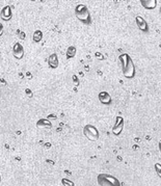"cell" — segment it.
<instances>
[{
  "label": "cell",
  "instance_id": "cell-1",
  "mask_svg": "<svg viewBox=\"0 0 161 186\" xmlns=\"http://www.w3.org/2000/svg\"><path fill=\"white\" fill-rule=\"evenodd\" d=\"M118 61H120V64H121L122 71H123L124 76L128 78V79L134 78L136 71H135L134 63H133V60H132L130 55L128 53L121 54L120 56H118Z\"/></svg>",
  "mask_w": 161,
  "mask_h": 186
},
{
  "label": "cell",
  "instance_id": "cell-2",
  "mask_svg": "<svg viewBox=\"0 0 161 186\" xmlns=\"http://www.w3.org/2000/svg\"><path fill=\"white\" fill-rule=\"evenodd\" d=\"M75 16L80 22L84 23L86 25H89L92 23V17L89 14V11L88 6L84 4H78L75 8Z\"/></svg>",
  "mask_w": 161,
  "mask_h": 186
},
{
  "label": "cell",
  "instance_id": "cell-3",
  "mask_svg": "<svg viewBox=\"0 0 161 186\" xmlns=\"http://www.w3.org/2000/svg\"><path fill=\"white\" fill-rule=\"evenodd\" d=\"M98 184L100 186H120L121 182L114 176L109 174H99L98 175Z\"/></svg>",
  "mask_w": 161,
  "mask_h": 186
},
{
  "label": "cell",
  "instance_id": "cell-4",
  "mask_svg": "<svg viewBox=\"0 0 161 186\" xmlns=\"http://www.w3.org/2000/svg\"><path fill=\"white\" fill-rule=\"evenodd\" d=\"M83 134L86 138L91 142H96L99 138V131L95 126L93 125H85L83 128Z\"/></svg>",
  "mask_w": 161,
  "mask_h": 186
},
{
  "label": "cell",
  "instance_id": "cell-5",
  "mask_svg": "<svg viewBox=\"0 0 161 186\" xmlns=\"http://www.w3.org/2000/svg\"><path fill=\"white\" fill-rule=\"evenodd\" d=\"M123 128H124V119L122 116H117V121H115V124L113 126V128H112V133H113L114 135L118 136L123 131Z\"/></svg>",
  "mask_w": 161,
  "mask_h": 186
},
{
  "label": "cell",
  "instance_id": "cell-6",
  "mask_svg": "<svg viewBox=\"0 0 161 186\" xmlns=\"http://www.w3.org/2000/svg\"><path fill=\"white\" fill-rule=\"evenodd\" d=\"M13 55L17 59H22L24 56V48L20 43H16L13 46Z\"/></svg>",
  "mask_w": 161,
  "mask_h": 186
},
{
  "label": "cell",
  "instance_id": "cell-7",
  "mask_svg": "<svg viewBox=\"0 0 161 186\" xmlns=\"http://www.w3.org/2000/svg\"><path fill=\"white\" fill-rule=\"evenodd\" d=\"M135 22H136L137 27L139 28L141 31H143V32L149 31V25H148L147 21L144 20L141 16H136V17H135Z\"/></svg>",
  "mask_w": 161,
  "mask_h": 186
},
{
  "label": "cell",
  "instance_id": "cell-8",
  "mask_svg": "<svg viewBox=\"0 0 161 186\" xmlns=\"http://www.w3.org/2000/svg\"><path fill=\"white\" fill-rule=\"evenodd\" d=\"M98 97H99V101L102 104H104V105H109V104H111V102H112L111 96L109 95L108 92H105V90H103V92H100Z\"/></svg>",
  "mask_w": 161,
  "mask_h": 186
},
{
  "label": "cell",
  "instance_id": "cell-9",
  "mask_svg": "<svg viewBox=\"0 0 161 186\" xmlns=\"http://www.w3.org/2000/svg\"><path fill=\"white\" fill-rule=\"evenodd\" d=\"M0 17L2 20L4 21H9L13 17V13H12V8L9 5H6L2 8L1 13H0Z\"/></svg>",
  "mask_w": 161,
  "mask_h": 186
},
{
  "label": "cell",
  "instance_id": "cell-10",
  "mask_svg": "<svg viewBox=\"0 0 161 186\" xmlns=\"http://www.w3.org/2000/svg\"><path fill=\"white\" fill-rule=\"evenodd\" d=\"M139 2L146 9H155L157 6V0H139Z\"/></svg>",
  "mask_w": 161,
  "mask_h": 186
},
{
  "label": "cell",
  "instance_id": "cell-11",
  "mask_svg": "<svg viewBox=\"0 0 161 186\" xmlns=\"http://www.w3.org/2000/svg\"><path fill=\"white\" fill-rule=\"evenodd\" d=\"M48 64H49V67L51 69H56L58 67V57H57L56 53H52L48 58Z\"/></svg>",
  "mask_w": 161,
  "mask_h": 186
},
{
  "label": "cell",
  "instance_id": "cell-12",
  "mask_svg": "<svg viewBox=\"0 0 161 186\" xmlns=\"http://www.w3.org/2000/svg\"><path fill=\"white\" fill-rule=\"evenodd\" d=\"M37 126L40 127V128H47V129H50L51 127H52V124L49 120L47 119H40L37 122Z\"/></svg>",
  "mask_w": 161,
  "mask_h": 186
},
{
  "label": "cell",
  "instance_id": "cell-13",
  "mask_svg": "<svg viewBox=\"0 0 161 186\" xmlns=\"http://www.w3.org/2000/svg\"><path fill=\"white\" fill-rule=\"evenodd\" d=\"M76 47L74 46H70L69 48L67 49V52H66V55H67V58L68 59H70V58H73L74 56L76 55Z\"/></svg>",
  "mask_w": 161,
  "mask_h": 186
},
{
  "label": "cell",
  "instance_id": "cell-14",
  "mask_svg": "<svg viewBox=\"0 0 161 186\" xmlns=\"http://www.w3.org/2000/svg\"><path fill=\"white\" fill-rule=\"evenodd\" d=\"M32 40H33L34 43H40L43 40V32L41 30H35L33 35H32Z\"/></svg>",
  "mask_w": 161,
  "mask_h": 186
},
{
  "label": "cell",
  "instance_id": "cell-15",
  "mask_svg": "<svg viewBox=\"0 0 161 186\" xmlns=\"http://www.w3.org/2000/svg\"><path fill=\"white\" fill-rule=\"evenodd\" d=\"M62 184L64 185V186H74V182L68 180V179H66V178H63L62 180Z\"/></svg>",
  "mask_w": 161,
  "mask_h": 186
},
{
  "label": "cell",
  "instance_id": "cell-16",
  "mask_svg": "<svg viewBox=\"0 0 161 186\" xmlns=\"http://www.w3.org/2000/svg\"><path fill=\"white\" fill-rule=\"evenodd\" d=\"M154 168H155V171L157 173V175L159 176V178H161V164L160 163H155Z\"/></svg>",
  "mask_w": 161,
  "mask_h": 186
},
{
  "label": "cell",
  "instance_id": "cell-17",
  "mask_svg": "<svg viewBox=\"0 0 161 186\" xmlns=\"http://www.w3.org/2000/svg\"><path fill=\"white\" fill-rule=\"evenodd\" d=\"M72 80H73V83H74V85H75V86L79 85V79H78V77H77V75H73Z\"/></svg>",
  "mask_w": 161,
  "mask_h": 186
},
{
  "label": "cell",
  "instance_id": "cell-18",
  "mask_svg": "<svg viewBox=\"0 0 161 186\" xmlns=\"http://www.w3.org/2000/svg\"><path fill=\"white\" fill-rule=\"evenodd\" d=\"M25 93H26V95H27V96L29 97V98H32V96H33V94H32V92H31V90H30L29 89H26V90H25Z\"/></svg>",
  "mask_w": 161,
  "mask_h": 186
},
{
  "label": "cell",
  "instance_id": "cell-19",
  "mask_svg": "<svg viewBox=\"0 0 161 186\" xmlns=\"http://www.w3.org/2000/svg\"><path fill=\"white\" fill-rule=\"evenodd\" d=\"M19 37H20V39L21 40H25V32L24 31H19Z\"/></svg>",
  "mask_w": 161,
  "mask_h": 186
},
{
  "label": "cell",
  "instance_id": "cell-20",
  "mask_svg": "<svg viewBox=\"0 0 161 186\" xmlns=\"http://www.w3.org/2000/svg\"><path fill=\"white\" fill-rule=\"evenodd\" d=\"M3 34V25L2 23H0V37Z\"/></svg>",
  "mask_w": 161,
  "mask_h": 186
},
{
  "label": "cell",
  "instance_id": "cell-21",
  "mask_svg": "<svg viewBox=\"0 0 161 186\" xmlns=\"http://www.w3.org/2000/svg\"><path fill=\"white\" fill-rule=\"evenodd\" d=\"M45 146H46L47 148H50V147H51V143H50V142H46V143H45Z\"/></svg>",
  "mask_w": 161,
  "mask_h": 186
},
{
  "label": "cell",
  "instance_id": "cell-22",
  "mask_svg": "<svg viewBox=\"0 0 161 186\" xmlns=\"http://www.w3.org/2000/svg\"><path fill=\"white\" fill-rule=\"evenodd\" d=\"M26 76H27V77H29V79H30V77H31V74H30V73H28V72H27V73H26Z\"/></svg>",
  "mask_w": 161,
  "mask_h": 186
},
{
  "label": "cell",
  "instance_id": "cell-23",
  "mask_svg": "<svg viewBox=\"0 0 161 186\" xmlns=\"http://www.w3.org/2000/svg\"><path fill=\"white\" fill-rule=\"evenodd\" d=\"M159 151H160V153H161V140L159 142Z\"/></svg>",
  "mask_w": 161,
  "mask_h": 186
},
{
  "label": "cell",
  "instance_id": "cell-24",
  "mask_svg": "<svg viewBox=\"0 0 161 186\" xmlns=\"http://www.w3.org/2000/svg\"><path fill=\"white\" fill-rule=\"evenodd\" d=\"M0 183H1V175H0Z\"/></svg>",
  "mask_w": 161,
  "mask_h": 186
},
{
  "label": "cell",
  "instance_id": "cell-25",
  "mask_svg": "<svg viewBox=\"0 0 161 186\" xmlns=\"http://www.w3.org/2000/svg\"><path fill=\"white\" fill-rule=\"evenodd\" d=\"M30 1H35V0H30Z\"/></svg>",
  "mask_w": 161,
  "mask_h": 186
},
{
  "label": "cell",
  "instance_id": "cell-26",
  "mask_svg": "<svg viewBox=\"0 0 161 186\" xmlns=\"http://www.w3.org/2000/svg\"><path fill=\"white\" fill-rule=\"evenodd\" d=\"M160 13H161V6H160Z\"/></svg>",
  "mask_w": 161,
  "mask_h": 186
}]
</instances>
